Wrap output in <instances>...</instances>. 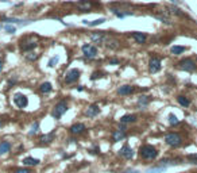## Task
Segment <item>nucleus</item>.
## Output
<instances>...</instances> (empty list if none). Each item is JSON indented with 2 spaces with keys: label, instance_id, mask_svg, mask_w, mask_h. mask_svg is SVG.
<instances>
[{
  "label": "nucleus",
  "instance_id": "obj_1",
  "mask_svg": "<svg viewBox=\"0 0 197 173\" xmlns=\"http://www.w3.org/2000/svg\"><path fill=\"white\" fill-rule=\"evenodd\" d=\"M139 154H140V157H142V158H144V160H154V158H157L158 152H157V149H155L154 146L143 145L142 148L139 149Z\"/></svg>",
  "mask_w": 197,
  "mask_h": 173
},
{
  "label": "nucleus",
  "instance_id": "obj_2",
  "mask_svg": "<svg viewBox=\"0 0 197 173\" xmlns=\"http://www.w3.org/2000/svg\"><path fill=\"white\" fill-rule=\"evenodd\" d=\"M165 142L169 146H172V148H178L182 143V137L178 132H170V134H168L165 137Z\"/></svg>",
  "mask_w": 197,
  "mask_h": 173
},
{
  "label": "nucleus",
  "instance_id": "obj_3",
  "mask_svg": "<svg viewBox=\"0 0 197 173\" xmlns=\"http://www.w3.org/2000/svg\"><path fill=\"white\" fill-rule=\"evenodd\" d=\"M66 111H68V104H66L65 100H61L59 103L55 104V107L53 110V112H51V115H53L55 119H58V118H61Z\"/></svg>",
  "mask_w": 197,
  "mask_h": 173
},
{
  "label": "nucleus",
  "instance_id": "obj_4",
  "mask_svg": "<svg viewBox=\"0 0 197 173\" xmlns=\"http://www.w3.org/2000/svg\"><path fill=\"white\" fill-rule=\"evenodd\" d=\"M14 103H15V106H16V107L24 108L28 104V99H27V96H24V95H22V93H15Z\"/></svg>",
  "mask_w": 197,
  "mask_h": 173
},
{
  "label": "nucleus",
  "instance_id": "obj_5",
  "mask_svg": "<svg viewBox=\"0 0 197 173\" xmlns=\"http://www.w3.org/2000/svg\"><path fill=\"white\" fill-rule=\"evenodd\" d=\"M80 77V71L79 69H70V71L66 73L65 76V83L66 84H72L74 81H77Z\"/></svg>",
  "mask_w": 197,
  "mask_h": 173
},
{
  "label": "nucleus",
  "instance_id": "obj_6",
  "mask_svg": "<svg viewBox=\"0 0 197 173\" xmlns=\"http://www.w3.org/2000/svg\"><path fill=\"white\" fill-rule=\"evenodd\" d=\"M180 69H182V71H186V72H193L196 69V64L195 61L191 60V58H186V60H182L180 62Z\"/></svg>",
  "mask_w": 197,
  "mask_h": 173
},
{
  "label": "nucleus",
  "instance_id": "obj_7",
  "mask_svg": "<svg viewBox=\"0 0 197 173\" xmlns=\"http://www.w3.org/2000/svg\"><path fill=\"white\" fill-rule=\"evenodd\" d=\"M83 53H84V56L87 57V58H95L96 56H97V49H96L95 46H92V45H84L83 46Z\"/></svg>",
  "mask_w": 197,
  "mask_h": 173
},
{
  "label": "nucleus",
  "instance_id": "obj_8",
  "mask_svg": "<svg viewBox=\"0 0 197 173\" xmlns=\"http://www.w3.org/2000/svg\"><path fill=\"white\" fill-rule=\"evenodd\" d=\"M119 156H122L123 158H126V160H131V158L134 157V150L130 148V146L126 145L119 150Z\"/></svg>",
  "mask_w": 197,
  "mask_h": 173
},
{
  "label": "nucleus",
  "instance_id": "obj_9",
  "mask_svg": "<svg viewBox=\"0 0 197 173\" xmlns=\"http://www.w3.org/2000/svg\"><path fill=\"white\" fill-rule=\"evenodd\" d=\"M148 69H150L151 73H157L159 72V69H161V61L158 60V58H151L150 62H148Z\"/></svg>",
  "mask_w": 197,
  "mask_h": 173
},
{
  "label": "nucleus",
  "instance_id": "obj_10",
  "mask_svg": "<svg viewBox=\"0 0 197 173\" xmlns=\"http://www.w3.org/2000/svg\"><path fill=\"white\" fill-rule=\"evenodd\" d=\"M85 130H87V127H85V124H83V123H76L70 127V132H72L73 135H80V134H83Z\"/></svg>",
  "mask_w": 197,
  "mask_h": 173
},
{
  "label": "nucleus",
  "instance_id": "obj_11",
  "mask_svg": "<svg viewBox=\"0 0 197 173\" xmlns=\"http://www.w3.org/2000/svg\"><path fill=\"white\" fill-rule=\"evenodd\" d=\"M105 34H104L103 31L100 32H93V34H91V39L92 41H95L96 43H103L104 41H105Z\"/></svg>",
  "mask_w": 197,
  "mask_h": 173
},
{
  "label": "nucleus",
  "instance_id": "obj_12",
  "mask_svg": "<svg viewBox=\"0 0 197 173\" xmlns=\"http://www.w3.org/2000/svg\"><path fill=\"white\" fill-rule=\"evenodd\" d=\"M99 106H96V104H92V106H89L88 107V110L85 111V114H87V116H89V118H93V116H96L99 114Z\"/></svg>",
  "mask_w": 197,
  "mask_h": 173
},
{
  "label": "nucleus",
  "instance_id": "obj_13",
  "mask_svg": "<svg viewBox=\"0 0 197 173\" xmlns=\"http://www.w3.org/2000/svg\"><path fill=\"white\" fill-rule=\"evenodd\" d=\"M126 138V132L123 130H116V131H113V134H112V139H113V142H119V141H122V139H124Z\"/></svg>",
  "mask_w": 197,
  "mask_h": 173
},
{
  "label": "nucleus",
  "instance_id": "obj_14",
  "mask_svg": "<svg viewBox=\"0 0 197 173\" xmlns=\"http://www.w3.org/2000/svg\"><path fill=\"white\" fill-rule=\"evenodd\" d=\"M132 38L135 39L138 43H144L147 39V35L146 34H142V32H132Z\"/></svg>",
  "mask_w": 197,
  "mask_h": 173
},
{
  "label": "nucleus",
  "instance_id": "obj_15",
  "mask_svg": "<svg viewBox=\"0 0 197 173\" xmlns=\"http://www.w3.org/2000/svg\"><path fill=\"white\" fill-rule=\"evenodd\" d=\"M132 92H134V87H131V85H123L118 89L119 95H130V93H132Z\"/></svg>",
  "mask_w": 197,
  "mask_h": 173
},
{
  "label": "nucleus",
  "instance_id": "obj_16",
  "mask_svg": "<svg viewBox=\"0 0 197 173\" xmlns=\"http://www.w3.org/2000/svg\"><path fill=\"white\" fill-rule=\"evenodd\" d=\"M39 164L38 158H32V157H26L23 160V165H27V167H35V165Z\"/></svg>",
  "mask_w": 197,
  "mask_h": 173
},
{
  "label": "nucleus",
  "instance_id": "obj_17",
  "mask_svg": "<svg viewBox=\"0 0 197 173\" xmlns=\"http://www.w3.org/2000/svg\"><path fill=\"white\" fill-rule=\"evenodd\" d=\"M54 139V132H50V134H45L41 137V143L42 145H47Z\"/></svg>",
  "mask_w": 197,
  "mask_h": 173
},
{
  "label": "nucleus",
  "instance_id": "obj_18",
  "mask_svg": "<svg viewBox=\"0 0 197 173\" xmlns=\"http://www.w3.org/2000/svg\"><path fill=\"white\" fill-rule=\"evenodd\" d=\"M10 150H11V143H10V142L4 141V142L0 143V156H2V154L8 153Z\"/></svg>",
  "mask_w": 197,
  "mask_h": 173
},
{
  "label": "nucleus",
  "instance_id": "obj_19",
  "mask_svg": "<svg viewBox=\"0 0 197 173\" xmlns=\"http://www.w3.org/2000/svg\"><path fill=\"white\" fill-rule=\"evenodd\" d=\"M177 102L180 103L182 107H189L191 106V100H189L188 97H185V96H182V95H180V96L177 97Z\"/></svg>",
  "mask_w": 197,
  "mask_h": 173
},
{
  "label": "nucleus",
  "instance_id": "obj_20",
  "mask_svg": "<svg viewBox=\"0 0 197 173\" xmlns=\"http://www.w3.org/2000/svg\"><path fill=\"white\" fill-rule=\"evenodd\" d=\"M51 89H53V87H51L50 83H43V84H41V87H39V91L42 92V93H49V92H51Z\"/></svg>",
  "mask_w": 197,
  "mask_h": 173
},
{
  "label": "nucleus",
  "instance_id": "obj_21",
  "mask_svg": "<svg viewBox=\"0 0 197 173\" xmlns=\"http://www.w3.org/2000/svg\"><path fill=\"white\" fill-rule=\"evenodd\" d=\"M136 120V116L135 115H124L120 118V122L122 123H132Z\"/></svg>",
  "mask_w": 197,
  "mask_h": 173
},
{
  "label": "nucleus",
  "instance_id": "obj_22",
  "mask_svg": "<svg viewBox=\"0 0 197 173\" xmlns=\"http://www.w3.org/2000/svg\"><path fill=\"white\" fill-rule=\"evenodd\" d=\"M36 46V43L35 42H27L26 45H22V50L23 51H28V50H31V49H34V47Z\"/></svg>",
  "mask_w": 197,
  "mask_h": 173
},
{
  "label": "nucleus",
  "instance_id": "obj_23",
  "mask_svg": "<svg viewBox=\"0 0 197 173\" xmlns=\"http://www.w3.org/2000/svg\"><path fill=\"white\" fill-rule=\"evenodd\" d=\"M184 51H185V47L184 46H173L172 47V53L176 54V56H177V54L184 53Z\"/></svg>",
  "mask_w": 197,
  "mask_h": 173
},
{
  "label": "nucleus",
  "instance_id": "obj_24",
  "mask_svg": "<svg viewBox=\"0 0 197 173\" xmlns=\"http://www.w3.org/2000/svg\"><path fill=\"white\" fill-rule=\"evenodd\" d=\"M105 22V19L104 18H101V19H97V20H93V22H88V20H84V23L85 24H88V26H97V24H101Z\"/></svg>",
  "mask_w": 197,
  "mask_h": 173
},
{
  "label": "nucleus",
  "instance_id": "obj_25",
  "mask_svg": "<svg viewBox=\"0 0 197 173\" xmlns=\"http://www.w3.org/2000/svg\"><path fill=\"white\" fill-rule=\"evenodd\" d=\"M169 123L172 124V126H174V124L180 123V120H178V118L174 115V114H170V115H169Z\"/></svg>",
  "mask_w": 197,
  "mask_h": 173
},
{
  "label": "nucleus",
  "instance_id": "obj_26",
  "mask_svg": "<svg viewBox=\"0 0 197 173\" xmlns=\"http://www.w3.org/2000/svg\"><path fill=\"white\" fill-rule=\"evenodd\" d=\"M148 104V97L147 96H140L138 100V106H142V107H146Z\"/></svg>",
  "mask_w": 197,
  "mask_h": 173
},
{
  "label": "nucleus",
  "instance_id": "obj_27",
  "mask_svg": "<svg viewBox=\"0 0 197 173\" xmlns=\"http://www.w3.org/2000/svg\"><path fill=\"white\" fill-rule=\"evenodd\" d=\"M166 168H163V167H158V168H150V169H147V172L146 173H159V172H163Z\"/></svg>",
  "mask_w": 197,
  "mask_h": 173
},
{
  "label": "nucleus",
  "instance_id": "obj_28",
  "mask_svg": "<svg viewBox=\"0 0 197 173\" xmlns=\"http://www.w3.org/2000/svg\"><path fill=\"white\" fill-rule=\"evenodd\" d=\"M91 3H79V8L80 10H85V11H88L89 8H91Z\"/></svg>",
  "mask_w": 197,
  "mask_h": 173
},
{
  "label": "nucleus",
  "instance_id": "obj_29",
  "mask_svg": "<svg viewBox=\"0 0 197 173\" xmlns=\"http://www.w3.org/2000/svg\"><path fill=\"white\" fill-rule=\"evenodd\" d=\"M4 30L8 32V34H14V32L16 31V28H15L14 26H4Z\"/></svg>",
  "mask_w": 197,
  "mask_h": 173
},
{
  "label": "nucleus",
  "instance_id": "obj_30",
  "mask_svg": "<svg viewBox=\"0 0 197 173\" xmlns=\"http://www.w3.org/2000/svg\"><path fill=\"white\" fill-rule=\"evenodd\" d=\"M26 58H27L28 61H35L36 58H38V54H35V53H30L26 56Z\"/></svg>",
  "mask_w": 197,
  "mask_h": 173
},
{
  "label": "nucleus",
  "instance_id": "obj_31",
  "mask_svg": "<svg viewBox=\"0 0 197 173\" xmlns=\"http://www.w3.org/2000/svg\"><path fill=\"white\" fill-rule=\"evenodd\" d=\"M38 127H39V123H38V122H35L34 124H32V127H31V131H30V135L35 134V132L38 131Z\"/></svg>",
  "mask_w": 197,
  "mask_h": 173
},
{
  "label": "nucleus",
  "instance_id": "obj_32",
  "mask_svg": "<svg viewBox=\"0 0 197 173\" xmlns=\"http://www.w3.org/2000/svg\"><path fill=\"white\" fill-rule=\"evenodd\" d=\"M188 160L192 161V164H197V154H191V156H188Z\"/></svg>",
  "mask_w": 197,
  "mask_h": 173
},
{
  "label": "nucleus",
  "instance_id": "obj_33",
  "mask_svg": "<svg viewBox=\"0 0 197 173\" xmlns=\"http://www.w3.org/2000/svg\"><path fill=\"white\" fill-rule=\"evenodd\" d=\"M170 10H172L174 14H177V15H180V16H184V14L181 12V11L178 10V8H176V7H170Z\"/></svg>",
  "mask_w": 197,
  "mask_h": 173
},
{
  "label": "nucleus",
  "instance_id": "obj_34",
  "mask_svg": "<svg viewBox=\"0 0 197 173\" xmlns=\"http://www.w3.org/2000/svg\"><path fill=\"white\" fill-rule=\"evenodd\" d=\"M57 62H58V57H53V58H51V60L49 61V66H54L55 64H57Z\"/></svg>",
  "mask_w": 197,
  "mask_h": 173
},
{
  "label": "nucleus",
  "instance_id": "obj_35",
  "mask_svg": "<svg viewBox=\"0 0 197 173\" xmlns=\"http://www.w3.org/2000/svg\"><path fill=\"white\" fill-rule=\"evenodd\" d=\"M15 173H31V171L30 169H24V168H20V169H18Z\"/></svg>",
  "mask_w": 197,
  "mask_h": 173
},
{
  "label": "nucleus",
  "instance_id": "obj_36",
  "mask_svg": "<svg viewBox=\"0 0 197 173\" xmlns=\"http://www.w3.org/2000/svg\"><path fill=\"white\" fill-rule=\"evenodd\" d=\"M123 173H139L138 171H132V169H131V171H126V172H123Z\"/></svg>",
  "mask_w": 197,
  "mask_h": 173
},
{
  "label": "nucleus",
  "instance_id": "obj_37",
  "mask_svg": "<svg viewBox=\"0 0 197 173\" xmlns=\"http://www.w3.org/2000/svg\"><path fill=\"white\" fill-rule=\"evenodd\" d=\"M109 62H111V64H119V61H118V60H111Z\"/></svg>",
  "mask_w": 197,
  "mask_h": 173
},
{
  "label": "nucleus",
  "instance_id": "obj_38",
  "mask_svg": "<svg viewBox=\"0 0 197 173\" xmlns=\"http://www.w3.org/2000/svg\"><path fill=\"white\" fill-rule=\"evenodd\" d=\"M2 69H3V62H2V60H0V72H2Z\"/></svg>",
  "mask_w": 197,
  "mask_h": 173
}]
</instances>
